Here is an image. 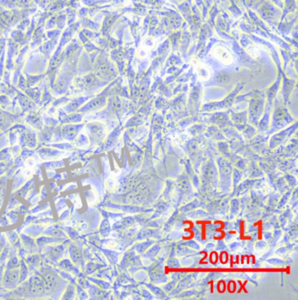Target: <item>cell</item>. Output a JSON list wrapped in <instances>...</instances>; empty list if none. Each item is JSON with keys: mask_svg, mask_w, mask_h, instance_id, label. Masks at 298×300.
Segmentation results:
<instances>
[{"mask_svg": "<svg viewBox=\"0 0 298 300\" xmlns=\"http://www.w3.org/2000/svg\"><path fill=\"white\" fill-rule=\"evenodd\" d=\"M213 55L225 65L231 64L233 62L232 54L230 53V52H228V50L225 49V47H223V46L215 47L214 50H213Z\"/></svg>", "mask_w": 298, "mask_h": 300, "instance_id": "1", "label": "cell"}, {"mask_svg": "<svg viewBox=\"0 0 298 300\" xmlns=\"http://www.w3.org/2000/svg\"><path fill=\"white\" fill-rule=\"evenodd\" d=\"M198 76L200 80L202 81H207L209 80L210 76H211V72L209 70V68L207 66H205L201 64H199L196 69Z\"/></svg>", "mask_w": 298, "mask_h": 300, "instance_id": "2", "label": "cell"}, {"mask_svg": "<svg viewBox=\"0 0 298 300\" xmlns=\"http://www.w3.org/2000/svg\"><path fill=\"white\" fill-rule=\"evenodd\" d=\"M42 284H43V287L45 288V290L47 291H50L53 289V286L55 285V278L52 275H46L44 278Z\"/></svg>", "mask_w": 298, "mask_h": 300, "instance_id": "3", "label": "cell"}, {"mask_svg": "<svg viewBox=\"0 0 298 300\" xmlns=\"http://www.w3.org/2000/svg\"><path fill=\"white\" fill-rule=\"evenodd\" d=\"M42 287H43V284H42V280L40 278L36 277V278H34L32 279V284H31V290H32V291H33V292H39V291H41Z\"/></svg>", "mask_w": 298, "mask_h": 300, "instance_id": "4", "label": "cell"}, {"mask_svg": "<svg viewBox=\"0 0 298 300\" xmlns=\"http://www.w3.org/2000/svg\"><path fill=\"white\" fill-rule=\"evenodd\" d=\"M218 81L219 82H226L228 81V76L225 73H221L218 76Z\"/></svg>", "mask_w": 298, "mask_h": 300, "instance_id": "5", "label": "cell"}]
</instances>
